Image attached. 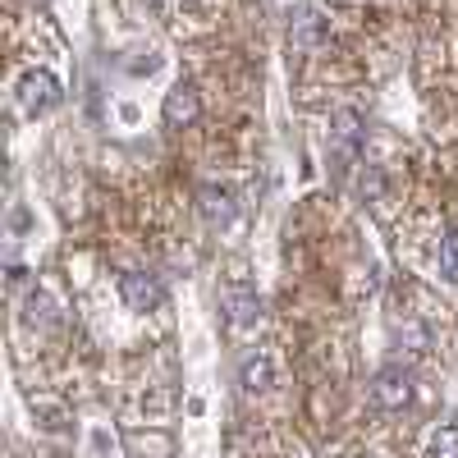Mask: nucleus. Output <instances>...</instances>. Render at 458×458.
Masks as SVG:
<instances>
[{
    "label": "nucleus",
    "instance_id": "nucleus-1",
    "mask_svg": "<svg viewBox=\"0 0 458 458\" xmlns=\"http://www.w3.org/2000/svg\"><path fill=\"white\" fill-rule=\"evenodd\" d=\"M408 399H412V376H408L403 367L376 371V380H371V403H376V408L399 412V408H408Z\"/></svg>",
    "mask_w": 458,
    "mask_h": 458
},
{
    "label": "nucleus",
    "instance_id": "nucleus-2",
    "mask_svg": "<svg viewBox=\"0 0 458 458\" xmlns=\"http://www.w3.org/2000/svg\"><path fill=\"white\" fill-rule=\"evenodd\" d=\"M120 298H124V308L129 312H151V308H161V280L157 276H147V271H124L120 276Z\"/></svg>",
    "mask_w": 458,
    "mask_h": 458
},
{
    "label": "nucleus",
    "instance_id": "nucleus-3",
    "mask_svg": "<svg viewBox=\"0 0 458 458\" xmlns=\"http://www.w3.org/2000/svg\"><path fill=\"white\" fill-rule=\"evenodd\" d=\"M202 114V97H198V88L193 83H174L170 92H165V106H161V120L170 124V129H188Z\"/></svg>",
    "mask_w": 458,
    "mask_h": 458
},
{
    "label": "nucleus",
    "instance_id": "nucleus-4",
    "mask_svg": "<svg viewBox=\"0 0 458 458\" xmlns=\"http://www.w3.org/2000/svg\"><path fill=\"white\" fill-rule=\"evenodd\" d=\"M19 101L23 110H51L60 101V83L51 79V73H23V83H19Z\"/></svg>",
    "mask_w": 458,
    "mask_h": 458
},
{
    "label": "nucleus",
    "instance_id": "nucleus-5",
    "mask_svg": "<svg viewBox=\"0 0 458 458\" xmlns=\"http://www.w3.org/2000/svg\"><path fill=\"white\" fill-rule=\"evenodd\" d=\"M289 42H293L298 51H312V47H321V42H326V19H321L317 10H302V14H293V23H289Z\"/></svg>",
    "mask_w": 458,
    "mask_h": 458
},
{
    "label": "nucleus",
    "instance_id": "nucleus-6",
    "mask_svg": "<svg viewBox=\"0 0 458 458\" xmlns=\"http://www.w3.org/2000/svg\"><path fill=\"white\" fill-rule=\"evenodd\" d=\"M225 312H229V326L248 330V326L261 321V302H257V293H248V289H229V293H225Z\"/></svg>",
    "mask_w": 458,
    "mask_h": 458
},
{
    "label": "nucleus",
    "instance_id": "nucleus-7",
    "mask_svg": "<svg viewBox=\"0 0 458 458\" xmlns=\"http://www.w3.org/2000/svg\"><path fill=\"white\" fill-rule=\"evenodd\" d=\"M239 380H243V390L248 394H266V390H271L276 386V367H271V358H248L243 367H239Z\"/></svg>",
    "mask_w": 458,
    "mask_h": 458
},
{
    "label": "nucleus",
    "instance_id": "nucleus-8",
    "mask_svg": "<svg viewBox=\"0 0 458 458\" xmlns=\"http://www.w3.org/2000/svg\"><path fill=\"white\" fill-rule=\"evenodd\" d=\"M202 216L211 225H225L229 216H234V202H229V193H220V188H202Z\"/></svg>",
    "mask_w": 458,
    "mask_h": 458
},
{
    "label": "nucleus",
    "instance_id": "nucleus-9",
    "mask_svg": "<svg viewBox=\"0 0 458 458\" xmlns=\"http://www.w3.org/2000/svg\"><path fill=\"white\" fill-rule=\"evenodd\" d=\"M394 339H399V344H408L412 353H422L427 344H431V335H427L422 326H417V321H403V326H394Z\"/></svg>",
    "mask_w": 458,
    "mask_h": 458
},
{
    "label": "nucleus",
    "instance_id": "nucleus-10",
    "mask_svg": "<svg viewBox=\"0 0 458 458\" xmlns=\"http://www.w3.org/2000/svg\"><path fill=\"white\" fill-rule=\"evenodd\" d=\"M431 458H458V427H440L431 436Z\"/></svg>",
    "mask_w": 458,
    "mask_h": 458
},
{
    "label": "nucleus",
    "instance_id": "nucleus-11",
    "mask_svg": "<svg viewBox=\"0 0 458 458\" xmlns=\"http://www.w3.org/2000/svg\"><path fill=\"white\" fill-rule=\"evenodd\" d=\"M440 276H445L449 284H458V234H449V239L440 243Z\"/></svg>",
    "mask_w": 458,
    "mask_h": 458
}]
</instances>
